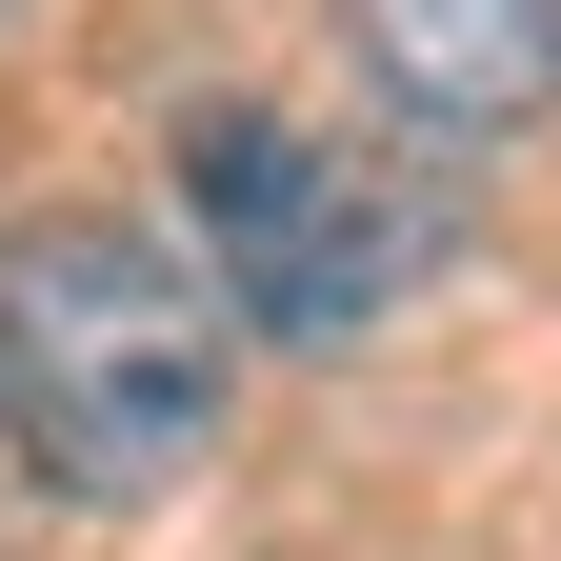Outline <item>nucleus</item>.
Listing matches in <instances>:
<instances>
[{
  "label": "nucleus",
  "instance_id": "obj_1",
  "mask_svg": "<svg viewBox=\"0 0 561 561\" xmlns=\"http://www.w3.org/2000/svg\"><path fill=\"white\" fill-rule=\"evenodd\" d=\"M221 401H241V301L201 280V241L101 221V201L0 221V442H21V481L140 502L221 442Z\"/></svg>",
  "mask_w": 561,
  "mask_h": 561
},
{
  "label": "nucleus",
  "instance_id": "obj_2",
  "mask_svg": "<svg viewBox=\"0 0 561 561\" xmlns=\"http://www.w3.org/2000/svg\"><path fill=\"white\" fill-rule=\"evenodd\" d=\"M181 241L201 280L241 301V341H362L421 301V261H442V201L362 140L280 121V101H201L181 121Z\"/></svg>",
  "mask_w": 561,
  "mask_h": 561
},
{
  "label": "nucleus",
  "instance_id": "obj_3",
  "mask_svg": "<svg viewBox=\"0 0 561 561\" xmlns=\"http://www.w3.org/2000/svg\"><path fill=\"white\" fill-rule=\"evenodd\" d=\"M362 81L421 121V140H522L561 121V0H341Z\"/></svg>",
  "mask_w": 561,
  "mask_h": 561
}]
</instances>
